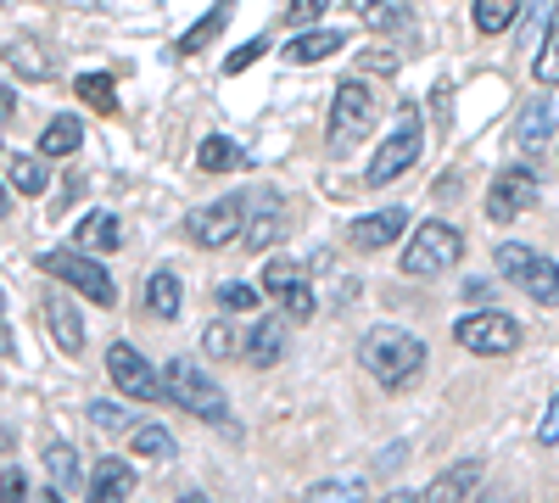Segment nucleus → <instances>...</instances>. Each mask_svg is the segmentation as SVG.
Segmentation results:
<instances>
[{
  "mask_svg": "<svg viewBox=\"0 0 559 503\" xmlns=\"http://www.w3.org/2000/svg\"><path fill=\"white\" fill-rule=\"evenodd\" d=\"M39 503H62V492H57V487H51V492H45V498H39Z\"/></svg>",
  "mask_w": 559,
  "mask_h": 503,
  "instance_id": "obj_44",
  "label": "nucleus"
},
{
  "mask_svg": "<svg viewBox=\"0 0 559 503\" xmlns=\"http://www.w3.org/2000/svg\"><path fill=\"white\" fill-rule=\"evenodd\" d=\"M229 12H236V7H229V0H218V7H213L207 17H197V28H191V34H179V57H197V51H207V45L218 39V28L229 23Z\"/></svg>",
  "mask_w": 559,
  "mask_h": 503,
  "instance_id": "obj_23",
  "label": "nucleus"
},
{
  "mask_svg": "<svg viewBox=\"0 0 559 503\" xmlns=\"http://www.w3.org/2000/svg\"><path fill=\"white\" fill-rule=\"evenodd\" d=\"M0 213H7V185H0Z\"/></svg>",
  "mask_w": 559,
  "mask_h": 503,
  "instance_id": "obj_46",
  "label": "nucleus"
},
{
  "mask_svg": "<svg viewBox=\"0 0 559 503\" xmlns=\"http://www.w3.org/2000/svg\"><path fill=\"white\" fill-rule=\"evenodd\" d=\"M369 129H376V96H369L364 79H347L331 107V152H353Z\"/></svg>",
  "mask_w": 559,
  "mask_h": 503,
  "instance_id": "obj_8",
  "label": "nucleus"
},
{
  "mask_svg": "<svg viewBox=\"0 0 559 503\" xmlns=\"http://www.w3.org/2000/svg\"><path fill=\"white\" fill-rule=\"evenodd\" d=\"M79 141H84V123L79 118H51V123H45V134H39V152L45 157H68V152H79Z\"/></svg>",
  "mask_w": 559,
  "mask_h": 503,
  "instance_id": "obj_25",
  "label": "nucleus"
},
{
  "mask_svg": "<svg viewBox=\"0 0 559 503\" xmlns=\"http://www.w3.org/2000/svg\"><path fill=\"white\" fill-rule=\"evenodd\" d=\"M90 426H96L102 436H118V431L129 436L134 431V415H129L123 403H90Z\"/></svg>",
  "mask_w": 559,
  "mask_h": 503,
  "instance_id": "obj_30",
  "label": "nucleus"
},
{
  "mask_svg": "<svg viewBox=\"0 0 559 503\" xmlns=\"http://www.w3.org/2000/svg\"><path fill=\"white\" fill-rule=\"evenodd\" d=\"M12 112H17V96H12V89H7V84H0V123H7Z\"/></svg>",
  "mask_w": 559,
  "mask_h": 503,
  "instance_id": "obj_42",
  "label": "nucleus"
},
{
  "mask_svg": "<svg viewBox=\"0 0 559 503\" xmlns=\"http://www.w3.org/2000/svg\"><path fill=\"white\" fill-rule=\"evenodd\" d=\"M537 84H559V12L548 23V39H543V51H537Z\"/></svg>",
  "mask_w": 559,
  "mask_h": 503,
  "instance_id": "obj_34",
  "label": "nucleus"
},
{
  "mask_svg": "<svg viewBox=\"0 0 559 503\" xmlns=\"http://www.w3.org/2000/svg\"><path fill=\"white\" fill-rule=\"evenodd\" d=\"M381 503H419L414 492H392V498H381Z\"/></svg>",
  "mask_w": 559,
  "mask_h": 503,
  "instance_id": "obj_43",
  "label": "nucleus"
},
{
  "mask_svg": "<svg viewBox=\"0 0 559 503\" xmlns=\"http://www.w3.org/2000/svg\"><path fill=\"white\" fill-rule=\"evenodd\" d=\"M79 96L102 112H118V89H112V73H79Z\"/></svg>",
  "mask_w": 559,
  "mask_h": 503,
  "instance_id": "obj_31",
  "label": "nucleus"
},
{
  "mask_svg": "<svg viewBox=\"0 0 559 503\" xmlns=\"http://www.w3.org/2000/svg\"><path fill=\"white\" fill-rule=\"evenodd\" d=\"M353 12L376 34H403L408 28V0H353Z\"/></svg>",
  "mask_w": 559,
  "mask_h": 503,
  "instance_id": "obj_22",
  "label": "nucleus"
},
{
  "mask_svg": "<svg viewBox=\"0 0 559 503\" xmlns=\"http://www.w3.org/2000/svg\"><path fill=\"white\" fill-rule=\"evenodd\" d=\"M548 134H554V101L537 96V101H526L521 118H515V141H521V152H543Z\"/></svg>",
  "mask_w": 559,
  "mask_h": 503,
  "instance_id": "obj_21",
  "label": "nucleus"
},
{
  "mask_svg": "<svg viewBox=\"0 0 559 503\" xmlns=\"http://www.w3.org/2000/svg\"><path fill=\"white\" fill-rule=\"evenodd\" d=\"M280 230H286V207H280L274 191H263V196L247 207V230H241V241H247V252H269V247L280 241Z\"/></svg>",
  "mask_w": 559,
  "mask_h": 503,
  "instance_id": "obj_14",
  "label": "nucleus"
},
{
  "mask_svg": "<svg viewBox=\"0 0 559 503\" xmlns=\"http://www.w3.org/2000/svg\"><path fill=\"white\" fill-rule=\"evenodd\" d=\"M358 363L381 386H408L419 370H426V342L403 325H376L364 342H358Z\"/></svg>",
  "mask_w": 559,
  "mask_h": 503,
  "instance_id": "obj_1",
  "label": "nucleus"
},
{
  "mask_svg": "<svg viewBox=\"0 0 559 503\" xmlns=\"http://www.w3.org/2000/svg\"><path fill=\"white\" fill-rule=\"evenodd\" d=\"M197 163H202L207 173H229V168H241V163H247V152H241L236 141H224V134H207L202 152H197Z\"/></svg>",
  "mask_w": 559,
  "mask_h": 503,
  "instance_id": "obj_28",
  "label": "nucleus"
},
{
  "mask_svg": "<svg viewBox=\"0 0 559 503\" xmlns=\"http://www.w3.org/2000/svg\"><path fill=\"white\" fill-rule=\"evenodd\" d=\"M247 196H224V202H207V207H197L191 218H185V230H191V241H202L207 252H218V247H229V241H241V230H247Z\"/></svg>",
  "mask_w": 559,
  "mask_h": 503,
  "instance_id": "obj_9",
  "label": "nucleus"
},
{
  "mask_svg": "<svg viewBox=\"0 0 559 503\" xmlns=\"http://www.w3.org/2000/svg\"><path fill=\"white\" fill-rule=\"evenodd\" d=\"M107 375H112V386H118L129 403H152V397H163V375L152 370L146 358H140L134 342H112V347H107Z\"/></svg>",
  "mask_w": 559,
  "mask_h": 503,
  "instance_id": "obj_10",
  "label": "nucleus"
},
{
  "mask_svg": "<svg viewBox=\"0 0 559 503\" xmlns=\"http://www.w3.org/2000/svg\"><path fill=\"white\" fill-rule=\"evenodd\" d=\"M129 442H134L140 459H174V436H168L163 426H134Z\"/></svg>",
  "mask_w": 559,
  "mask_h": 503,
  "instance_id": "obj_29",
  "label": "nucleus"
},
{
  "mask_svg": "<svg viewBox=\"0 0 559 503\" xmlns=\"http://www.w3.org/2000/svg\"><path fill=\"white\" fill-rule=\"evenodd\" d=\"M0 319H7V291H0Z\"/></svg>",
  "mask_w": 559,
  "mask_h": 503,
  "instance_id": "obj_47",
  "label": "nucleus"
},
{
  "mask_svg": "<svg viewBox=\"0 0 559 503\" xmlns=\"http://www.w3.org/2000/svg\"><path fill=\"white\" fill-rule=\"evenodd\" d=\"M258 302H263V291H258L252 280H224V286H218V308H224V313H252Z\"/></svg>",
  "mask_w": 559,
  "mask_h": 503,
  "instance_id": "obj_33",
  "label": "nucleus"
},
{
  "mask_svg": "<svg viewBox=\"0 0 559 503\" xmlns=\"http://www.w3.org/2000/svg\"><path fill=\"white\" fill-rule=\"evenodd\" d=\"M45 331H51V342H57L68 358L84 352V319H79V308H73L68 297H45Z\"/></svg>",
  "mask_w": 559,
  "mask_h": 503,
  "instance_id": "obj_16",
  "label": "nucleus"
},
{
  "mask_svg": "<svg viewBox=\"0 0 559 503\" xmlns=\"http://www.w3.org/2000/svg\"><path fill=\"white\" fill-rule=\"evenodd\" d=\"M179 503H207V498H202V492H185V498H179Z\"/></svg>",
  "mask_w": 559,
  "mask_h": 503,
  "instance_id": "obj_45",
  "label": "nucleus"
},
{
  "mask_svg": "<svg viewBox=\"0 0 559 503\" xmlns=\"http://www.w3.org/2000/svg\"><path fill=\"white\" fill-rule=\"evenodd\" d=\"M492 263H498V274L503 280H515L532 302H543V308H559V263L548 258V252H537V247H521V241H503V247H492Z\"/></svg>",
  "mask_w": 559,
  "mask_h": 503,
  "instance_id": "obj_4",
  "label": "nucleus"
},
{
  "mask_svg": "<svg viewBox=\"0 0 559 503\" xmlns=\"http://www.w3.org/2000/svg\"><path fill=\"white\" fill-rule=\"evenodd\" d=\"M419 152H426V118H419V107H414V101H403V107H397L392 134L381 141L376 163L364 168V179H369V185H392V179H403V173L419 163Z\"/></svg>",
  "mask_w": 559,
  "mask_h": 503,
  "instance_id": "obj_2",
  "label": "nucleus"
},
{
  "mask_svg": "<svg viewBox=\"0 0 559 503\" xmlns=\"http://www.w3.org/2000/svg\"><path fill=\"white\" fill-rule=\"evenodd\" d=\"M324 12H331V0H292V28H313Z\"/></svg>",
  "mask_w": 559,
  "mask_h": 503,
  "instance_id": "obj_38",
  "label": "nucleus"
},
{
  "mask_svg": "<svg viewBox=\"0 0 559 503\" xmlns=\"http://www.w3.org/2000/svg\"><path fill=\"white\" fill-rule=\"evenodd\" d=\"M263 291L286 308L292 325H302V319H313V286H308V268L292 263V258H274L263 268Z\"/></svg>",
  "mask_w": 559,
  "mask_h": 503,
  "instance_id": "obj_12",
  "label": "nucleus"
},
{
  "mask_svg": "<svg viewBox=\"0 0 559 503\" xmlns=\"http://www.w3.org/2000/svg\"><path fill=\"white\" fill-rule=\"evenodd\" d=\"M476 487H481V459H459V465H448L426 487V498H419V503H471Z\"/></svg>",
  "mask_w": 559,
  "mask_h": 503,
  "instance_id": "obj_15",
  "label": "nucleus"
},
{
  "mask_svg": "<svg viewBox=\"0 0 559 503\" xmlns=\"http://www.w3.org/2000/svg\"><path fill=\"white\" fill-rule=\"evenodd\" d=\"M308 503H364V481H331V487H313Z\"/></svg>",
  "mask_w": 559,
  "mask_h": 503,
  "instance_id": "obj_35",
  "label": "nucleus"
},
{
  "mask_svg": "<svg viewBox=\"0 0 559 503\" xmlns=\"http://www.w3.org/2000/svg\"><path fill=\"white\" fill-rule=\"evenodd\" d=\"M163 397H168L174 408H185L191 420H213V426L229 420V403H224L218 381H207L202 363H191V358H174L168 370H163Z\"/></svg>",
  "mask_w": 559,
  "mask_h": 503,
  "instance_id": "obj_3",
  "label": "nucleus"
},
{
  "mask_svg": "<svg viewBox=\"0 0 559 503\" xmlns=\"http://www.w3.org/2000/svg\"><path fill=\"white\" fill-rule=\"evenodd\" d=\"M464 258V236L453 230V224H419L408 252H403V274H414V280H437V274H448L453 263Z\"/></svg>",
  "mask_w": 559,
  "mask_h": 503,
  "instance_id": "obj_6",
  "label": "nucleus"
},
{
  "mask_svg": "<svg viewBox=\"0 0 559 503\" xmlns=\"http://www.w3.org/2000/svg\"><path fill=\"white\" fill-rule=\"evenodd\" d=\"M453 342H459L464 352H476V358H503V352L521 347V325H515L509 313L476 308V313H464L459 325H453Z\"/></svg>",
  "mask_w": 559,
  "mask_h": 503,
  "instance_id": "obj_7",
  "label": "nucleus"
},
{
  "mask_svg": "<svg viewBox=\"0 0 559 503\" xmlns=\"http://www.w3.org/2000/svg\"><path fill=\"white\" fill-rule=\"evenodd\" d=\"M0 503H28V481H23V470H7V476H0Z\"/></svg>",
  "mask_w": 559,
  "mask_h": 503,
  "instance_id": "obj_40",
  "label": "nucleus"
},
{
  "mask_svg": "<svg viewBox=\"0 0 559 503\" xmlns=\"http://www.w3.org/2000/svg\"><path fill=\"white\" fill-rule=\"evenodd\" d=\"M118 241H123V224H118L107 207H102V213H84V218H79V230H73V247L90 252V258L118 252Z\"/></svg>",
  "mask_w": 559,
  "mask_h": 503,
  "instance_id": "obj_18",
  "label": "nucleus"
},
{
  "mask_svg": "<svg viewBox=\"0 0 559 503\" xmlns=\"http://www.w3.org/2000/svg\"><path fill=\"white\" fill-rule=\"evenodd\" d=\"M280 358H286V319H263V325H252L247 363H252V370H274Z\"/></svg>",
  "mask_w": 559,
  "mask_h": 503,
  "instance_id": "obj_20",
  "label": "nucleus"
},
{
  "mask_svg": "<svg viewBox=\"0 0 559 503\" xmlns=\"http://www.w3.org/2000/svg\"><path fill=\"white\" fill-rule=\"evenodd\" d=\"M403 230H408V207H381V213H369V218H353L347 241H353L358 252H381V247H392Z\"/></svg>",
  "mask_w": 559,
  "mask_h": 503,
  "instance_id": "obj_13",
  "label": "nucleus"
},
{
  "mask_svg": "<svg viewBox=\"0 0 559 503\" xmlns=\"http://www.w3.org/2000/svg\"><path fill=\"white\" fill-rule=\"evenodd\" d=\"M7 62L23 68V79H51V68H45V57H39V45H12Z\"/></svg>",
  "mask_w": 559,
  "mask_h": 503,
  "instance_id": "obj_36",
  "label": "nucleus"
},
{
  "mask_svg": "<svg viewBox=\"0 0 559 503\" xmlns=\"http://www.w3.org/2000/svg\"><path fill=\"white\" fill-rule=\"evenodd\" d=\"M7 179H12V191H23V196H39L45 191V163H34V157H12V168H7Z\"/></svg>",
  "mask_w": 559,
  "mask_h": 503,
  "instance_id": "obj_32",
  "label": "nucleus"
},
{
  "mask_svg": "<svg viewBox=\"0 0 559 503\" xmlns=\"http://www.w3.org/2000/svg\"><path fill=\"white\" fill-rule=\"evenodd\" d=\"M263 51H269V39H247V45H241V51H229V62H224V73H247V68H252V62H258Z\"/></svg>",
  "mask_w": 559,
  "mask_h": 503,
  "instance_id": "obj_39",
  "label": "nucleus"
},
{
  "mask_svg": "<svg viewBox=\"0 0 559 503\" xmlns=\"http://www.w3.org/2000/svg\"><path fill=\"white\" fill-rule=\"evenodd\" d=\"M39 268L51 274V280H62L68 291H79L84 302H102V308L118 302V286H112V274L102 268V258H90V252H79V247H73V252H68V247H62V252H45Z\"/></svg>",
  "mask_w": 559,
  "mask_h": 503,
  "instance_id": "obj_5",
  "label": "nucleus"
},
{
  "mask_svg": "<svg viewBox=\"0 0 559 503\" xmlns=\"http://www.w3.org/2000/svg\"><path fill=\"white\" fill-rule=\"evenodd\" d=\"M537 442L543 447H559V397L543 408V426H537Z\"/></svg>",
  "mask_w": 559,
  "mask_h": 503,
  "instance_id": "obj_41",
  "label": "nucleus"
},
{
  "mask_svg": "<svg viewBox=\"0 0 559 503\" xmlns=\"http://www.w3.org/2000/svg\"><path fill=\"white\" fill-rule=\"evenodd\" d=\"M146 308H152V319H179V274L174 268H157L146 280Z\"/></svg>",
  "mask_w": 559,
  "mask_h": 503,
  "instance_id": "obj_24",
  "label": "nucleus"
},
{
  "mask_svg": "<svg viewBox=\"0 0 559 503\" xmlns=\"http://www.w3.org/2000/svg\"><path fill=\"white\" fill-rule=\"evenodd\" d=\"M45 470H51V487L57 492H73L84 476H79V453L68 447V442H51V447H45Z\"/></svg>",
  "mask_w": 559,
  "mask_h": 503,
  "instance_id": "obj_27",
  "label": "nucleus"
},
{
  "mask_svg": "<svg viewBox=\"0 0 559 503\" xmlns=\"http://www.w3.org/2000/svg\"><path fill=\"white\" fill-rule=\"evenodd\" d=\"M342 45H347V34H342V28H302V34H292V39H286V62L308 68V62L336 57Z\"/></svg>",
  "mask_w": 559,
  "mask_h": 503,
  "instance_id": "obj_19",
  "label": "nucleus"
},
{
  "mask_svg": "<svg viewBox=\"0 0 559 503\" xmlns=\"http://www.w3.org/2000/svg\"><path fill=\"white\" fill-rule=\"evenodd\" d=\"M532 207H537V173H532L526 163L498 168V179L487 185V218H492V224H509V218H521V213H532Z\"/></svg>",
  "mask_w": 559,
  "mask_h": 503,
  "instance_id": "obj_11",
  "label": "nucleus"
},
{
  "mask_svg": "<svg viewBox=\"0 0 559 503\" xmlns=\"http://www.w3.org/2000/svg\"><path fill=\"white\" fill-rule=\"evenodd\" d=\"M202 347H207V358H236V352H241V347H236V331H229L224 319L202 331Z\"/></svg>",
  "mask_w": 559,
  "mask_h": 503,
  "instance_id": "obj_37",
  "label": "nucleus"
},
{
  "mask_svg": "<svg viewBox=\"0 0 559 503\" xmlns=\"http://www.w3.org/2000/svg\"><path fill=\"white\" fill-rule=\"evenodd\" d=\"M521 7H526V0H476L471 17H476V28H481V34H503V28H515Z\"/></svg>",
  "mask_w": 559,
  "mask_h": 503,
  "instance_id": "obj_26",
  "label": "nucleus"
},
{
  "mask_svg": "<svg viewBox=\"0 0 559 503\" xmlns=\"http://www.w3.org/2000/svg\"><path fill=\"white\" fill-rule=\"evenodd\" d=\"M129 492H134V465L107 453V459L90 470V503H123Z\"/></svg>",
  "mask_w": 559,
  "mask_h": 503,
  "instance_id": "obj_17",
  "label": "nucleus"
}]
</instances>
